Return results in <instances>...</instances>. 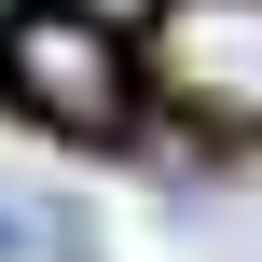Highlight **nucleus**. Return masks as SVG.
<instances>
[{"label":"nucleus","instance_id":"f257e3e1","mask_svg":"<svg viewBox=\"0 0 262 262\" xmlns=\"http://www.w3.org/2000/svg\"><path fill=\"white\" fill-rule=\"evenodd\" d=\"M0 97L55 138H124L138 124V55L69 0H14L0 14Z\"/></svg>","mask_w":262,"mask_h":262},{"label":"nucleus","instance_id":"f03ea898","mask_svg":"<svg viewBox=\"0 0 262 262\" xmlns=\"http://www.w3.org/2000/svg\"><path fill=\"white\" fill-rule=\"evenodd\" d=\"M138 83L221 138H262V0H152Z\"/></svg>","mask_w":262,"mask_h":262},{"label":"nucleus","instance_id":"7ed1b4c3","mask_svg":"<svg viewBox=\"0 0 262 262\" xmlns=\"http://www.w3.org/2000/svg\"><path fill=\"white\" fill-rule=\"evenodd\" d=\"M55 249H69V221H41V207L0 193V262H55Z\"/></svg>","mask_w":262,"mask_h":262}]
</instances>
